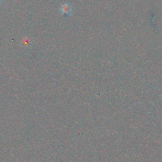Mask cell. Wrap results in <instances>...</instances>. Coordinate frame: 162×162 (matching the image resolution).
Wrapping results in <instances>:
<instances>
[{"label":"cell","mask_w":162,"mask_h":162,"mask_svg":"<svg viewBox=\"0 0 162 162\" xmlns=\"http://www.w3.org/2000/svg\"><path fill=\"white\" fill-rule=\"evenodd\" d=\"M60 11L62 15L69 16L72 13V8L69 4L64 3L60 6Z\"/></svg>","instance_id":"1"}]
</instances>
